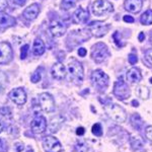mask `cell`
<instances>
[{"instance_id":"25","label":"cell","mask_w":152,"mask_h":152,"mask_svg":"<svg viewBox=\"0 0 152 152\" xmlns=\"http://www.w3.org/2000/svg\"><path fill=\"white\" fill-rule=\"evenodd\" d=\"M31 82H33V83L39 82V81L41 80V73L39 72V71H36V72L34 73L33 75H31Z\"/></svg>"},{"instance_id":"22","label":"cell","mask_w":152,"mask_h":152,"mask_svg":"<svg viewBox=\"0 0 152 152\" xmlns=\"http://www.w3.org/2000/svg\"><path fill=\"white\" fill-rule=\"evenodd\" d=\"M137 94L139 95V97L143 99H147L149 96V90L148 88L145 86H139L137 88Z\"/></svg>"},{"instance_id":"3","label":"cell","mask_w":152,"mask_h":152,"mask_svg":"<svg viewBox=\"0 0 152 152\" xmlns=\"http://www.w3.org/2000/svg\"><path fill=\"white\" fill-rule=\"evenodd\" d=\"M109 56V50L107 47L102 43H99L94 46L91 52V57L96 63H102Z\"/></svg>"},{"instance_id":"40","label":"cell","mask_w":152,"mask_h":152,"mask_svg":"<svg viewBox=\"0 0 152 152\" xmlns=\"http://www.w3.org/2000/svg\"><path fill=\"white\" fill-rule=\"evenodd\" d=\"M2 129H3V124H2V122L0 121V133H1Z\"/></svg>"},{"instance_id":"18","label":"cell","mask_w":152,"mask_h":152,"mask_svg":"<svg viewBox=\"0 0 152 152\" xmlns=\"http://www.w3.org/2000/svg\"><path fill=\"white\" fill-rule=\"evenodd\" d=\"M39 12H40V6L38 4H31L28 8L24 9L23 11V16L24 18L28 19V20H33L38 16Z\"/></svg>"},{"instance_id":"11","label":"cell","mask_w":152,"mask_h":152,"mask_svg":"<svg viewBox=\"0 0 152 152\" xmlns=\"http://www.w3.org/2000/svg\"><path fill=\"white\" fill-rule=\"evenodd\" d=\"M31 131L35 134H42L46 131L47 129V121H46L45 117L38 116L31 121Z\"/></svg>"},{"instance_id":"4","label":"cell","mask_w":152,"mask_h":152,"mask_svg":"<svg viewBox=\"0 0 152 152\" xmlns=\"http://www.w3.org/2000/svg\"><path fill=\"white\" fill-rule=\"evenodd\" d=\"M39 102L40 107L44 112L46 113H52L55 110V102H54L53 96L50 94L43 92L39 95Z\"/></svg>"},{"instance_id":"14","label":"cell","mask_w":152,"mask_h":152,"mask_svg":"<svg viewBox=\"0 0 152 152\" xmlns=\"http://www.w3.org/2000/svg\"><path fill=\"white\" fill-rule=\"evenodd\" d=\"M125 9H127L130 12L138 13L141 10L143 5V0H126L124 3Z\"/></svg>"},{"instance_id":"1","label":"cell","mask_w":152,"mask_h":152,"mask_svg":"<svg viewBox=\"0 0 152 152\" xmlns=\"http://www.w3.org/2000/svg\"><path fill=\"white\" fill-rule=\"evenodd\" d=\"M104 110L107 112V116L114 120L117 123H124L127 119V115L125 110L122 107L116 104H111L104 107Z\"/></svg>"},{"instance_id":"6","label":"cell","mask_w":152,"mask_h":152,"mask_svg":"<svg viewBox=\"0 0 152 152\" xmlns=\"http://www.w3.org/2000/svg\"><path fill=\"white\" fill-rule=\"evenodd\" d=\"M12 48L8 42H0V65L7 64L12 60Z\"/></svg>"},{"instance_id":"8","label":"cell","mask_w":152,"mask_h":152,"mask_svg":"<svg viewBox=\"0 0 152 152\" xmlns=\"http://www.w3.org/2000/svg\"><path fill=\"white\" fill-rule=\"evenodd\" d=\"M130 88L128 87L126 82L122 81V80H119L115 83L114 86V94L116 95L119 99L124 100L126 99H128L130 96Z\"/></svg>"},{"instance_id":"35","label":"cell","mask_w":152,"mask_h":152,"mask_svg":"<svg viewBox=\"0 0 152 152\" xmlns=\"http://www.w3.org/2000/svg\"><path fill=\"white\" fill-rule=\"evenodd\" d=\"M123 19H124V21H126V23H134V18H132L131 15H125Z\"/></svg>"},{"instance_id":"44","label":"cell","mask_w":152,"mask_h":152,"mask_svg":"<svg viewBox=\"0 0 152 152\" xmlns=\"http://www.w3.org/2000/svg\"><path fill=\"white\" fill-rule=\"evenodd\" d=\"M150 83H152V78H150Z\"/></svg>"},{"instance_id":"9","label":"cell","mask_w":152,"mask_h":152,"mask_svg":"<svg viewBox=\"0 0 152 152\" xmlns=\"http://www.w3.org/2000/svg\"><path fill=\"white\" fill-rule=\"evenodd\" d=\"M68 70H69L70 74L79 82H81L83 80V76H84V74H83V67L78 61L74 60V59L71 60L69 64H68Z\"/></svg>"},{"instance_id":"33","label":"cell","mask_w":152,"mask_h":152,"mask_svg":"<svg viewBox=\"0 0 152 152\" xmlns=\"http://www.w3.org/2000/svg\"><path fill=\"white\" fill-rule=\"evenodd\" d=\"M0 114L3 115V116L9 115L10 114V110H9L8 107H2V109H0Z\"/></svg>"},{"instance_id":"29","label":"cell","mask_w":152,"mask_h":152,"mask_svg":"<svg viewBox=\"0 0 152 152\" xmlns=\"http://www.w3.org/2000/svg\"><path fill=\"white\" fill-rule=\"evenodd\" d=\"M145 57L147 59V61H148V62L150 63V64H152V48L151 49H148V50L146 51Z\"/></svg>"},{"instance_id":"32","label":"cell","mask_w":152,"mask_h":152,"mask_svg":"<svg viewBox=\"0 0 152 152\" xmlns=\"http://www.w3.org/2000/svg\"><path fill=\"white\" fill-rule=\"evenodd\" d=\"M8 3H7V0H0V12H2L4 9L6 8Z\"/></svg>"},{"instance_id":"38","label":"cell","mask_w":152,"mask_h":152,"mask_svg":"<svg viewBox=\"0 0 152 152\" xmlns=\"http://www.w3.org/2000/svg\"><path fill=\"white\" fill-rule=\"evenodd\" d=\"M138 39H139V41H140V42H143L144 39H145V35H144V33H140V34H139Z\"/></svg>"},{"instance_id":"5","label":"cell","mask_w":152,"mask_h":152,"mask_svg":"<svg viewBox=\"0 0 152 152\" xmlns=\"http://www.w3.org/2000/svg\"><path fill=\"white\" fill-rule=\"evenodd\" d=\"M88 28L92 34V36H94L95 38H102L109 31L110 26L104 24L102 21H92L88 24Z\"/></svg>"},{"instance_id":"12","label":"cell","mask_w":152,"mask_h":152,"mask_svg":"<svg viewBox=\"0 0 152 152\" xmlns=\"http://www.w3.org/2000/svg\"><path fill=\"white\" fill-rule=\"evenodd\" d=\"M9 97L13 102L18 105H23L26 102V94L23 87H18L9 92Z\"/></svg>"},{"instance_id":"17","label":"cell","mask_w":152,"mask_h":152,"mask_svg":"<svg viewBox=\"0 0 152 152\" xmlns=\"http://www.w3.org/2000/svg\"><path fill=\"white\" fill-rule=\"evenodd\" d=\"M89 18V13L88 10H85L83 8H78L77 10L74 12L73 14V21L75 23H86V20Z\"/></svg>"},{"instance_id":"28","label":"cell","mask_w":152,"mask_h":152,"mask_svg":"<svg viewBox=\"0 0 152 152\" xmlns=\"http://www.w3.org/2000/svg\"><path fill=\"white\" fill-rule=\"evenodd\" d=\"M76 149L78 150V152H86L88 147H87V145H85V144L79 143V144H77V146H76Z\"/></svg>"},{"instance_id":"30","label":"cell","mask_w":152,"mask_h":152,"mask_svg":"<svg viewBox=\"0 0 152 152\" xmlns=\"http://www.w3.org/2000/svg\"><path fill=\"white\" fill-rule=\"evenodd\" d=\"M145 135H146V137L149 139V140L152 141V126L147 127L146 130H145Z\"/></svg>"},{"instance_id":"36","label":"cell","mask_w":152,"mask_h":152,"mask_svg":"<svg viewBox=\"0 0 152 152\" xmlns=\"http://www.w3.org/2000/svg\"><path fill=\"white\" fill-rule=\"evenodd\" d=\"M84 133H85V130H84L83 127H80V128H78L77 131H76V134L79 135V136H82V135L84 134Z\"/></svg>"},{"instance_id":"37","label":"cell","mask_w":152,"mask_h":152,"mask_svg":"<svg viewBox=\"0 0 152 152\" xmlns=\"http://www.w3.org/2000/svg\"><path fill=\"white\" fill-rule=\"evenodd\" d=\"M13 2L15 4H18V5L23 6V5H24V4H26V0H13Z\"/></svg>"},{"instance_id":"20","label":"cell","mask_w":152,"mask_h":152,"mask_svg":"<svg viewBox=\"0 0 152 152\" xmlns=\"http://www.w3.org/2000/svg\"><path fill=\"white\" fill-rule=\"evenodd\" d=\"M45 44L41 39H36L34 42V47H33V52L36 56H41L45 53Z\"/></svg>"},{"instance_id":"15","label":"cell","mask_w":152,"mask_h":152,"mask_svg":"<svg viewBox=\"0 0 152 152\" xmlns=\"http://www.w3.org/2000/svg\"><path fill=\"white\" fill-rule=\"evenodd\" d=\"M16 19L4 12H0V28H7L15 26Z\"/></svg>"},{"instance_id":"2","label":"cell","mask_w":152,"mask_h":152,"mask_svg":"<svg viewBox=\"0 0 152 152\" xmlns=\"http://www.w3.org/2000/svg\"><path fill=\"white\" fill-rule=\"evenodd\" d=\"M114 10V6L107 0H96L92 4V12L94 15L100 16L105 13H110Z\"/></svg>"},{"instance_id":"10","label":"cell","mask_w":152,"mask_h":152,"mask_svg":"<svg viewBox=\"0 0 152 152\" xmlns=\"http://www.w3.org/2000/svg\"><path fill=\"white\" fill-rule=\"evenodd\" d=\"M91 80L94 84H96L99 87H107L109 85L110 78L107 74H105L102 70H95L91 74Z\"/></svg>"},{"instance_id":"24","label":"cell","mask_w":152,"mask_h":152,"mask_svg":"<svg viewBox=\"0 0 152 152\" xmlns=\"http://www.w3.org/2000/svg\"><path fill=\"white\" fill-rule=\"evenodd\" d=\"M92 134L95 135V136L97 137H100L102 135V126H100V124H94V126H92Z\"/></svg>"},{"instance_id":"42","label":"cell","mask_w":152,"mask_h":152,"mask_svg":"<svg viewBox=\"0 0 152 152\" xmlns=\"http://www.w3.org/2000/svg\"><path fill=\"white\" fill-rule=\"evenodd\" d=\"M2 90V86H1V84H0V91Z\"/></svg>"},{"instance_id":"13","label":"cell","mask_w":152,"mask_h":152,"mask_svg":"<svg viewBox=\"0 0 152 152\" xmlns=\"http://www.w3.org/2000/svg\"><path fill=\"white\" fill-rule=\"evenodd\" d=\"M50 31L55 38H60L66 33V26L58 20H54L50 24Z\"/></svg>"},{"instance_id":"7","label":"cell","mask_w":152,"mask_h":152,"mask_svg":"<svg viewBox=\"0 0 152 152\" xmlns=\"http://www.w3.org/2000/svg\"><path fill=\"white\" fill-rule=\"evenodd\" d=\"M43 146L47 152H60L62 151V145L57 138L54 136H46L43 140Z\"/></svg>"},{"instance_id":"19","label":"cell","mask_w":152,"mask_h":152,"mask_svg":"<svg viewBox=\"0 0 152 152\" xmlns=\"http://www.w3.org/2000/svg\"><path fill=\"white\" fill-rule=\"evenodd\" d=\"M127 79L131 83H138L142 80V75L137 68H131L127 72Z\"/></svg>"},{"instance_id":"23","label":"cell","mask_w":152,"mask_h":152,"mask_svg":"<svg viewBox=\"0 0 152 152\" xmlns=\"http://www.w3.org/2000/svg\"><path fill=\"white\" fill-rule=\"evenodd\" d=\"M75 6L74 0H62L61 2V7L64 10H69L70 8H73Z\"/></svg>"},{"instance_id":"16","label":"cell","mask_w":152,"mask_h":152,"mask_svg":"<svg viewBox=\"0 0 152 152\" xmlns=\"http://www.w3.org/2000/svg\"><path fill=\"white\" fill-rule=\"evenodd\" d=\"M52 76L57 80H62L66 76V68L62 63L58 62L52 67Z\"/></svg>"},{"instance_id":"21","label":"cell","mask_w":152,"mask_h":152,"mask_svg":"<svg viewBox=\"0 0 152 152\" xmlns=\"http://www.w3.org/2000/svg\"><path fill=\"white\" fill-rule=\"evenodd\" d=\"M141 23L144 24V26H150L152 24V10L151 9H148L142 14L141 16Z\"/></svg>"},{"instance_id":"41","label":"cell","mask_w":152,"mask_h":152,"mask_svg":"<svg viewBox=\"0 0 152 152\" xmlns=\"http://www.w3.org/2000/svg\"><path fill=\"white\" fill-rule=\"evenodd\" d=\"M150 41H151V43H152V31H151V35H150Z\"/></svg>"},{"instance_id":"26","label":"cell","mask_w":152,"mask_h":152,"mask_svg":"<svg viewBox=\"0 0 152 152\" xmlns=\"http://www.w3.org/2000/svg\"><path fill=\"white\" fill-rule=\"evenodd\" d=\"M8 147H7V143L5 140L0 138V152H7Z\"/></svg>"},{"instance_id":"34","label":"cell","mask_w":152,"mask_h":152,"mask_svg":"<svg viewBox=\"0 0 152 152\" xmlns=\"http://www.w3.org/2000/svg\"><path fill=\"white\" fill-rule=\"evenodd\" d=\"M86 53H87V51H86V49H84V48H80L79 50H78V55H79L80 57H85Z\"/></svg>"},{"instance_id":"31","label":"cell","mask_w":152,"mask_h":152,"mask_svg":"<svg viewBox=\"0 0 152 152\" xmlns=\"http://www.w3.org/2000/svg\"><path fill=\"white\" fill-rule=\"evenodd\" d=\"M137 61H138V59H137L136 55H133V54L129 55V62H130V64H132V65L136 64Z\"/></svg>"},{"instance_id":"43","label":"cell","mask_w":152,"mask_h":152,"mask_svg":"<svg viewBox=\"0 0 152 152\" xmlns=\"http://www.w3.org/2000/svg\"><path fill=\"white\" fill-rule=\"evenodd\" d=\"M26 152H34V151H33V150H28Z\"/></svg>"},{"instance_id":"27","label":"cell","mask_w":152,"mask_h":152,"mask_svg":"<svg viewBox=\"0 0 152 152\" xmlns=\"http://www.w3.org/2000/svg\"><path fill=\"white\" fill-rule=\"evenodd\" d=\"M28 45H24L23 48H21V53H20V58L21 59H26V56H28Z\"/></svg>"},{"instance_id":"39","label":"cell","mask_w":152,"mask_h":152,"mask_svg":"<svg viewBox=\"0 0 152 152\" xmlns=\"http://www.w3.org/2000/svg\"><path fill=\"white\" fill-rule=\"evenodd\" d=\"M132 104H133V107H138L139 105V102H137V100H132Z\"/></svg>"}]
</instances>
